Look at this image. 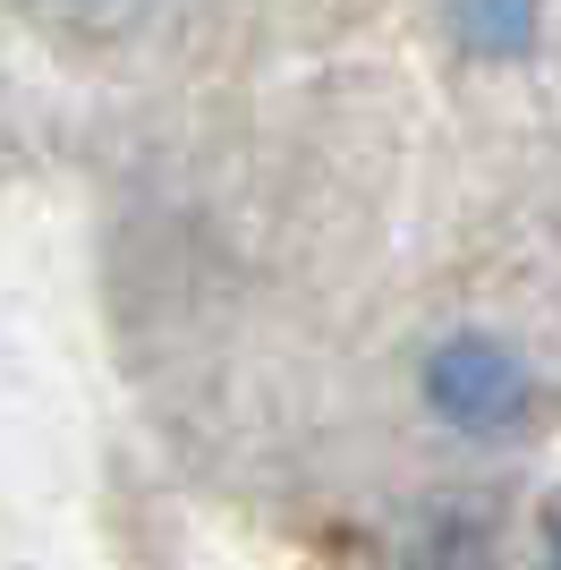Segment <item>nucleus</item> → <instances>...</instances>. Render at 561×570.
Here are the masks:
<instances>
[{
	"label": "nucleus",
	"mask_w": 561,
	"mask_h": 570,
	"mask_svg": "<svg viewBox=\"0 0 561 570\" xmlns=\"http://www.w3.org/2000/svg\"><path fill=\"white\" fill-rule=\"evenodd\" d=\"M425 409H434L443 426L476 434V443H502V434L528 426V409H537V375H528V357H519L511 341L451 333L443 350L425 357Z\"/></svg>",
	"instance_id": "f257e3e1"
},
{
	"label": "nucleus",
	"mask_w": 561,
	"mask_h": 570,
	"mask_svg": "<svg viewBox=\"0 0 561 570\" xmlns=\"http://www.w3.org/2000/svg\"><path fill=\"white\" fill-rule=\"evenodd\" d=\"M451 35L476 60H528L537 51V0H451Z\"/></svg>",
	"instance_id": "f03ea898"
},
{
	"label": "nucleus",
	"mask_w": 561,
	"mask_h": 570,
	"mask_svg": "<svg viewBox=\"0 0 561 570\" xmlns=\"http://www.w3.org/2000/svg\"><path fill=\"white\" fill-rule=\"evenodd\" d=\"M544 553H553L544 570H561V511H553V537H544Z\"/></svg>",
	"instance_id": "7ed1b4c3"
}]
</instances>
